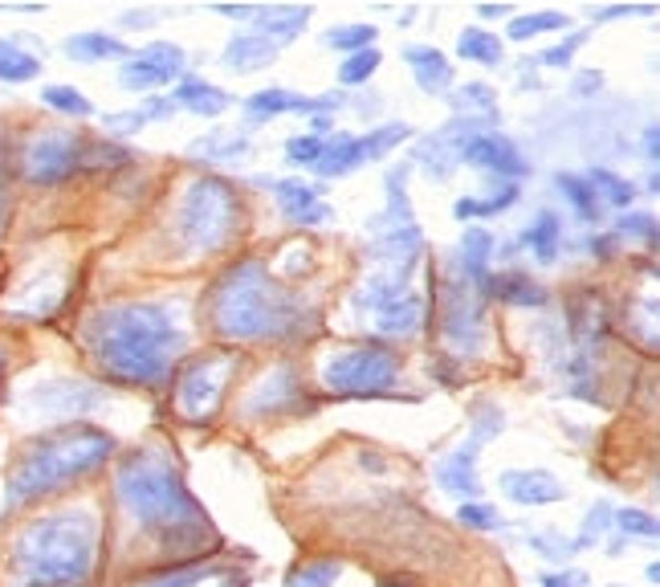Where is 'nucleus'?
<instances>
[{
	"mask_svg": "<svg viewBox=\"0 0 660 587\" xmlns=\"http://www.w3.org/2000/svg\"><path fill=\"white\" fill-rule=\"evenodd\" d=\"M114 494H119L126 518L143 535L155 538L160 550H167L172 559H209V550L216 547V530H212L209 514L187 494L184 477L167 453H131L114 474Z\"/></svg>",
	"mask_w": 660,
	"mask_h": 587,
	"instance_id": "nucleus-1",
	"label": "nucleus"
},
{
	"mask_svg": "<svg viewBox=\"0 0 660 587\" xmlns=\"http://www.w3.org/2000/svg\"><path fill=\"white\" fill-rule=\"evenodd\" d=\"M184 343V326L160 302H114L87 318L90 360L119 384H163Z\"/></svg>",
	"mask_w": 660,
	"mask_h": 587,
	"instance_id": "nucleus-2",
	"label": "nucleus"
},
{
	"mask_svg": "<svg viewBox=\"0 0 660 587\" xmlns=\"http://www.w3.org/2000/svg\"><path fill=\"white\" fill-rule=\"evenodd\" d=\"M318 311L282 286L262 257H245L212 290V326L233 343H282L311 335Z\"/></svg>",
	"mask_w": 660,
	"mask_h": 587,
	"instance_id": "nucleus-3",
	"label": "nucleus"
},
{
	"mask_svg": "<svg viewBox=\"0 0 660 587\" xmlns=\"http://www.w3.org/2000/svg\"><path fill=\"white\" fill-rule=\"evenodd\" d=\"M106 457H114V437L106 428L58 425L41 433L38 441H29L4 482V510H21L33 498H45L53 489L94 474Z\"/></svg>",
	"mask_w": 660,
	"mask_h": 587,
	"instance_id": "nucleus-4",
	"label": "nucleus"
},
{
	"mask_svg": "<svg viewBox=\"0 0 660 587\" xmlns=\"http://www.w3.org/2000/svg\"><path fill=\"white\" fill-rule=\"evenodd\" d=\"M99 559V526L87 510L29 523L13 543L17 587H78Z\"/></svg>",
	"mask_w": 660,
	"mask_h": 587,
	"instance_id": "nucleus-5",
	"label": "nucleus"
},
{
	"mask_svg": "<svg viewBox=\"0 0 660 587\" xmlns=\"http://www.w3.org/2000/svg\"><path fill=\"white\" fill-rule=\"evenodd\" d=\"M245 209H241V192L221 175H196L184 188L180 216H175V233L192 253H216L241 233Z\"/></svg>",
	"mask_w": 660,
	"mask_h": 587,
	"instance_id": "nucleus-6",
	"label": "nucleus"
},
{
	"mask_svg": "<svg viewBox=\"0 0 660 587\" xmlns=\"http://www.w3.org/2000/svg\"><path fill=\"white\" fill-rule=\"evenodd\" d=\"M367 237H372V262L379 265V274H392L408 286L412 270L424 257V233L408 204V163H399L387 175V204L384 213L367 221Z\"/></svg>",
	"mask_w": 660,
	"mask_h": 587,
	"instance_id": "nucleus-7",
	"label": "nucleus"
},
{
	"mask_svg": "<svg viewBox=\"0 0 660 587\" xmlns=\"http://www.w3.org/2000/svg\"><path fill=\"white\" fill-rule=\"evenodd\" d=\"M131 163L123 148L111 143H94V139L78 135V131H41L21 151V172L33 184H62L70 175L87 172V168H119Z\"/></svg>",
	"mask_w": 660,
	"mask_h": 587,
	"instance_id": "nucleus-8",
	"label": "nucleus"
},
{
	"mask_svg": "<svg viewBox=\"0 0 660 587\" xmlns=\"http://www.w3.org/2000/svg\"><path fill=\"white\" fill-rule=\"evenodd\" d=\"M396 379H399V355L387 347L338 351L323 367V384L335 396H384Z\"/></svg>",
	"mask_w": 660,
	"mask_h": 587,
	"instance_id": "nucleus-9",
	"label": "nucleus"
},
{
	"mask_svg": "<svg viewBox=\"0 0 660 587\" xmlns=\"http://www.w3.org/2000/svg\"><path fill=\"white\" fill-rule=\"evenodd\" d=\"M233 379V355H200L175 384V408L187 425H209Z\"/></svg>",
	"mask_w": 660,
	"mask_h": 587,
	"instance_id": "nucleus-10",
	"label": "nucleus"
},
{
	"mask_svg": "<svg viewBox=\"0 0 660 587\" xmlns=\"http://www.w3.org/2000/svg\"><path fill=\"white\" fill-rule=\"evenodd\" d=\"M440 331L457 355H477L486 347V302L457 270L440 290Z\"/></svg>",
	"mask_w": 660,
	"mask_h": 587,
	"instance_id": "nucleus-11",
	"label": "nucleus"
},
{
	"mask_svg": "<svg viewBox=\"0 0 660 587\" xmlns=\"http://www.w3.org/2000/svg\"><path fill=\"white\" fill-rule=\"evenodd\" d=\"M184 50L175 41H151L139 53L126 58V65L119 70V87L126 90H163L167 82L184 74Z\"/></svg>",
	"mask_w": 660,
	"mask_h": 587,
	"instance_id": "nucleus-12",
	"label": "nucleus"
},
{
	"mask_svg": "<svg viewBox=\"0 0 660 587\" xmlns=\"http://www.w3.org/2000/svg\"><path fill=\"white\" fill-rule=\"evenodd\" d=\"M290 413H311L306 387H302V375L294 367H274L245 396V416L257 421V416H290Z\"/></svg>",
	"mask_w": 660,
	"mask_h": 587,
	"instance_id": "nucleus-13",
	"label": "nucleus"
},
{
	"mask_svg": "<svg viewBox=\"0 0 660 587\" xmlns=\"http://www.w3.org/2000/svg\"><path fill=\"white\" fill-rule=\"evenodd\" d=\"M102 404V392L87 379H45V384L29 387L26 396V408L41 416H53V421H62V416H82L90 408H99Z\"/></svg>",
	"mask_w": 660,
	"mask_h": 587,
	"instance_id": "nucleus-14",
	"label": "nucleus"
},
{
	"mask_svg": "<svg viewBox=\"0 0 660 587\" xmlns=\"http://www.w3.org/2000/svg\"><path fill=\"white\" fill-rule=\"evenodd\" d=\"M461 163L481 168L489 175H506V180H518V175L530 172V163L518 151V143L510 135H501V131H481V135L469 139L461 151Z\"/></svg>",
	"mask_w": 660,
	"mask_h": 587,
	"instance_id": "nucleus-15",
	"label": "nucleus"
},
{
	"mask_svg": "<svg viewBox=\"0 0 660 587\" xmlns=\"http://www.w3.org/2000/svg\"><path fill=\"white\" fill-rule=\"evenodd\" d=\"M270 188H274L277 209H282V216H286L290 225L314 229L331 221V209L323 204V192L314 184H302V180H274Z\"/></svg>",
	"mask_w": 660,
	"mask_h": 587,
	"instance_id": "nucleus-16",
	"label": "nucleus"
},
{
	"mask_svg": "<svg viewBox=\"0 0 660 587\" xmlns=\"http://www.w3.org/2000/svg\"><path fill=\"white\" fill-rule=\"evenodd\" d=\"M498 486L518 506H550V502L567 498L562 482L555 474H547V469H506L498 477Z\"/></svg>",
	"mask_w": 660,
	"mask_h": 587,
	"instance_id": "nucleus-17",
	"label": "nucleus"
},
{
	"mask_svg": "<svg viewBox=\"0 0 660 587\" xmlns=\"http://www.w3.org/2000/svg\"><path fill=\"white\" fill-rule=\"evenodd\" d=\"M567 323H571V335L579 343V351H596V343L608 335L611 326V311L608 302L599 298V290H579L567 306Z\"/></svg>",
	"mask_w": 660,
	"mask_h": 587,
	"instance_id": "nucleus-18",
	"label": "nucleus"
},
{
	"mask_svg": "<svg viewBox=\"0 0 660 587\" xmlns=\"http://www.w3.org/2000/svg\"><path fill=\"white\" fill-rule=\"evenodd\" d=\"M477 453H481V449L465 441L461 449H453L449 457H440V465H436V486L445 489V494H453V498L474 502L477 494H481V477H477Z\"/></svg>",
	"mask_w": 660,
	"mask_h": 587,
	"instance_id": "nucleus-19",
	"label": "nucleus"
},
{
	"mask_svg": "<svg viewBox=\"0 0 660 587\" xmlns=\"http://www.w3.org/2000/svg\"><path fill=\"white\" fill-rule=\"evenodd\" d=\"M404 62L412 65V78L424 94H445L453 87V65L449 58L436 50V45H408L404 50Z\"/></svg>",
	"mask_w": 660,
	"mask_h": 587,
	"instance_id": "nucleus-20",
	"label": "nucleus"
},
{
	"mask_svg": "<svg viewBox=\"0 0 660 587\" xmlns=\"http://www.w3.org/2000/svg\"><path fill=\"white\" fill-rule=\"evenodd\" d=\"M486 298L510 302V306H547L550 294L522 270H506V274H489V282L481 286V302Z\"/></svg>",
	"mask_w": 660,
	"mask_h": 587,
	"instance_id": "nucleus-21",
	"label": "nucleus"
},
{
	"mask_svg": "<svg viewBox=\"0 0 660 587\" xmlns=\"http://www.w3.org/2000/svg\"><path fill=\"white\" fill-rule=\"evenodd\" d=\"M489 257H494V233L489 229H465L461 253H457V274L469 286L481 290L489 282Z\"/></svg>",
	"mask_w": 660,
	"mask_h": 587,
	"instance_id": "nucleus-22",
	"label": "nucleus"
},
{
	"mask_svg": "<svg viewBox=\"0 0 660 587\" xmlns=\"http://www.w3.org/2000/svg\"><path fill=\"white\" fill-rule=\"evenodd\" d=\"M420 314H424V302L416 290H404L396 302H387L384 311H375V331L387 338H408L420 331Z\"/></svg>",
	"mask_w": 660,
	"mask_h": 587,
	"instance_id": "nucleus-23",
	"label": "nucleus"
},
{
	"mask_svg": "<svg viewBox=\"0 0 660 587\" xmlns=\"http://www.w3.org/2000/svg\"><path fill=\"white\" fill-rule=\"evenodd\" d=\"M363 163H372L367 160V148H363V135H331L318 163H314V172L326 175V180H338V175L355 172Z\"/></svg>",
	"mask_w": 660,
	"mask_h": 587,
	"instance_id": "nucleus-24",
	"label": "nucleus"
},
{
	"mask_svg": "<svg viewBox=\"0 0 660 587\" xmlns=\"http://www.w3.org/2000/svg\"><path fill=\"white\" fill-rule=\"evenodd\" d=\"M172 102H175V111H192L200 114V119H216V114L229 111V94L221 87L204 82V78H184V82L175 87Z\"/></svg>",
	"mask_w": 660,
	"mask_h": 587,
	"instance_id": "nucleus-25",
	"label": "nucleus"
},
{
	"mask_svg": "<svg viewBox=\"0 0 660 587\" xmlns=\"http://www.w3.org/2000/svg\"><path fill=\"white\" fill-rule=\"evenodd\" d=\"M225 65L233 74H253V70H265V65L277 58V45L274 41H265L262 33H237V38L225 45Z\"/></svg>",
	"mask_w": 660,
	"mask_h": 587,
	"instance_id": "nucleus-26",
	"label": "nucleus"
},
{
	"mask_svg": "<svg viewBox=\"0 0 660 587\" xmlns=\"http://www.w3.org/2000/svg\"><path fill=\"white\" fill-rule=\"evenodd\" d=\"M250 135L245 131H209L204 139H196V143H187V155H196V160L204 163H237L250 155Z\"/></svg>",
	"mask_w": 660,
	"mask_h": 587,
	"instance_id": "nucleus-27",
	"label": "nucleus"
},
{
	"mask_svg": "<svg viewBox=\"0 0 660 587\" xmlns=\"http://www.w3.org/2000/svg\"><path fill=\"white\" fill-rule=\"evenodd\" d=\"M311 21V9H253V33H262L265 41H274L277 50L294 41Z\"/></svg>",
	"mask_w": 660,
	"mask_h": 587,
	"instance_id": "nucleus-28",
	"label": "nucleus"
},
{
	"mask_svg": "<svg viewBox=\"0 0 660 587\" xmlns=\"http://www.w3.org/2000/svg\"><path fill=\"white\" fill-rule=\"evenodd\" d=\"M518 245H526V250L535 253L538 262L555 265L559 262V245H562V221L555 209H542V213L530 221V229H526L522 237H518Z\"/></svg>",
	"mask_w": 660,
	"mask_h": 587,
	"instance_id": "nucleus-29",
	"label": "nucleus"
},
{
	"mask_svg": "<svg viewBox=\"0 0 660 587\" xmlns=\"http://www.w3.org/2000/svg\"><path fill=\"white\" fill-rule=\"evenodd\" d=\"M65 58H74V62H111V58H131L123 41L111 38V33H74V38L65 41Z\"/></svg>",
	"mask_w": 660,
	"mask_h": 587,
	"instance_id": "nucleus-30",
	"label": "nucleus"
},
{
	"mask_svg": "<svg viewBox=\"0 0 660 587\" xmlns=\"http://www.w3.org/2000/svg\"><path fill=\"white\" fill-rule=\"evenodd\" d=\"M555 188H559L562 196L571 201L575 216H579L583 225H596L599 216H603V201H599L596 188L587 184V180H583L579 172H559V175H555Z\"/></svg>",
	"mask_w": 660,
	"mask_h": 587,
	"instance_id": "nucleus-31",
	"label": "nucleus"
},
{
	"mask_svg": "<svg viewBox=\"0 0 660 587\" xmlns=\"http://www.w3.org/2000/svg\"><path fill=\"white\" fill-rule=\"evenodd\" d=\"M583 180L591 188H596V196L599 201H608V204H616V209H632V201H636V188L623 180V175H616L611 168H587L583 172Z\"/></svg>",
	"mask_w": 660,
	"mask_h": 587,
	"instance_id": "nucleus-32",
	"label": "nucleus"
},
{
	"mask_svg": "<svg viewBox=\"0 0 660 587\" xmlns=\"http://www.w3.org/2000/svg\"><path fill=\"white\" fill-rule=\"evenodd\" d=\"M498 94L486 87V82H465L449 94L453 111L457 114H469V119H486V114H498Z\"/></svg>",
	"mask_w": 660,
	"mask_h": 587,
	"instance_id": "nucleus-33",
	"label": "nucleus"
},
{
	"mask_svg": "<svg viewBox=\"0 0 660 587\" xmlns=\"http://www.w3.org/2000/svg\"><path fill=\"white\" fill-rule=\"evenodd\" d=\"M457 58L465 62H481V65H498L501 62V41L489 29H465L457 41Z\"/></svg>",
	"mask_w": 660,
	"mask_h": 587,
	"instance_id": "nucleus-34",
	"label": "nucleus"
},
{
	"mask_svg": "<svg viewBox=\"0 0 660 587\" xmlns=\"http://www.w3.org/2000/svg\"><path fill=\"white\" fill-rule=\"evenodd\" d=\"M571 26V17L567 13H555V9H542V13H522V17H510V33L514 41H530L538 33H555V29H567Z\"/></svg>",
	"mask_w": 660,
	"mask_h": 587,
	"instance_id": "nucleus-35",
	"label": "nucleus"
},
{
	"mask_svg": "<svg viewBox=\"0 0 660 587\" xmlns=\"http://www.w3.org/2000/svg\"><path fill=\"white\" fill-rule=\"evenodd\" d=\"M41 74V62L26 53L17 41H0V82H29Z\"/></svg>",
	"mask_w": 660,
	"mask_h": 587,
	"instance_id": "nucleus-36",
	"label": "nucleus"
},
{
	"mask_svg": "<svg viewBox=\"0 0 660 587\" xmlns=\"http://www.w3.org/2000/svg\"><path fill=\"white\" fill-rule=\"evenodd\" d=\"M294 107H298V94H294V90H257V94H250V102H245L250 119H262V123H270L277 114H290Z\"/></svg>",
	"mask_w": 660,
	"mask_h": 587,
	"instance_id": "nucleus-37",
	"label": "nucleus"
},
{
	"mask_svg": "<svg viewBox=\"0 0 660 587\" xmlns=\"http://www.w3.org/2000/svg\"><path fill=\"white\" fill-rule=\"evenodd\" d=\"M412 139V126L408 123H392V126H375L363 135V148H367V160H384L399 143H408Z\"/></svg>",
	"mask_w": 660,
	"mask_h": 587,
	"instance_id": "nucleus-38",
	"label": "nucleus"
},
{
	"mask_svg": "<svg viewBox=\"0 0 660 587\" xmlns=\"http://www.w3.org/2000/svg\"><path fill=\"white\" fill-rule=\"evenodd\" d=\"M375 38H379L375 26H338L326 33V45L343 53H359V50H375Z\"/></svg>",
	"mask_w": 660,
	"mask_h": 587,
	"instance_id": "nucleus-39",
	"label": "nucleus"
},
{
	"mask_svg": "<svg viewBox=\"0 0 660 587\" xmlns=\"http://www.w3.org/2000/svg\"><path fill=\"white\" fill-rule=\"evenodd\" d=\"M41 99H45V107H53V111H62V114H74V119L94 114V102H90L78 87H45L41 90Z\"/></svg>",
	"mask_w": 660,
	"mask_h": 587,
	"instance_id": "nucleus-40",
	"label": "nucleus"
},
{
	"mask_svg": "<svg viewBox=\"0 0 660 587\" xmlns=\"http://www.w3.org/2000/svg\"><path fill=\"white\" fill-rule=\"evenodd\" d=\"M379 50H359V53H347V62L338 65V82L343 87H363V82H372V74L379 70Z\"/></svg>",
	"mask_w": 660,
	"mask_h": 587,
	"instance_id": "nucleus-41",
	"label": "nucleus"
},
{
	"mask_svg": "<svg viewBox=\"0 0 660 587\" xmlns=\"http://www.w3.org/2000/svg\"><path fill=\"white\" fill-rule=\"evenodd\" d=\"M338 575H343V563L338 559H318L302 571H290V587H335Z\"/></svg>",
	"mask_w": 660,
	"mask_h": 587,
	"instance_id": "nucleus-42",
	"label": "nucleus"
},
{
	"mask_svg": "<svg viewBox=\"0 0 660 587\" xmlns=\"http://www.w3.org/2000/svg\"><path fill=\"white\" fill-rule=\"evenodd\" d=\"M501 428H506V421H501V408L498 404H481L474 413V433H469V445H477V449H486L489 441L501 437Z\"/></svg>",
	"mask_w": 660,
	"mask_h": 587,
	"instance_id": "nucleus-43",
	"label": "nucleus"
},
{
	"mask_svg": "<svg viewBox=\"0 0 660 587\" xmlns=\"http://www.w3.org/2000/svg\"><path fill=\"white\" fill-rule=\"evenodd\" d=\"M611 526H616L620 535H632V538H657V518L644 510H636V506L611 510Z\"/></svg>",
	"mask_w": 660,
	"mask_h": 587,
	"instance_id": "nucleus-44",
	"label": "nucleus"
},
{
	"mask_svg": "<svg viewBox=\"0 0 660 587\" xmlns=\"http://www.w3.org/2000/svg\"><path fill=\"white\" fill-rule=\"evenodd\" d=\"M530 547H535L542 559H555V563H567V559L579 555L575 538L559 535V530H538V535H530Z\"/></svg>",
	"mask_w": 660,
	"mask_h": 587,
	"instance_id": "nucleus-45",
	"label": "nucleus"
},
{
	"mask_svg": "<svg viewBox=\"0 0 660 587\" xmlns=\"http://www.w3.org/2000/svg\"><path fill=\"white\" fill-rule=\"evenodd\" d=\"M608 530H611V506H608V502H596V506L587 510L583 530H579V538H575V547H579V550L596 547V543L608 535Z\"/></svg>",
	"mask_w": 660,
	"mask_h": 587,
	"instance_id": "nucleus-46",
	"label": "nucleus"
},
{
	"mask_svg": "<svg viewBox=\"0 0 660 587\" xmlns=\"http://www.w3.org/2000/svg\"><path fill=\"white\" fill-rule=\"evenodd\" d=\"M518 201V184H501L494 192H486L481 201L474 196V221H489V216H501L506 209H514Z\"/></svg>",
	"mask_w": 660,
	"mask_h": 587,
	"instance_id": "nucleus-47",
	"label": "nucleus"
},
{
	"mask_svg": "<svg viewBox=\"0 0 660 587\" xmlns=\"http://www.w3.org/2000/svg\"><path fill=\"white\" fill-rule=\"evenodd\" d=\"M216 575V567L212 563H192V567H180V571H167V575H155V579H148V584L139 587H196L204 584V579H212Z\"/></svg>",
	"mask_w": 660,
	"mask_h": 587,
	"instance_id": "nucleus-48",
	"label": "nucleus"
},
{
	"mask_svg": "<svg viewBox=\"0 0 660 587\" xmlns=\"http://www.w3.org/2000/svg\"><path fill=\"white\" fill-rule=\"evenodd\" d=\"M616 237H636V241H644V245H657V216H648V213H628V216H620L616 221V229H611Z\"/></svg>",
	"mask_w": 660,
	"mask_h": 587,
	"instance_id": "nucleus-49",
	"label": "nucleus"
},
{
	"mask_svg": "<svg viewBox=\"0 0 660 587\" xmlns=\"http://www.w3.org/2000/svg\"><path fill=\"white\" fill-rule=\"evenodd\" d=\"M323 148H326V139L318 135H294L286 139V160L298 163V168H314L318 155H323Z\"/></svg>",
	"mask_w": 660,
	"mask_h": 587,
	"instance_id": "nucleus-50",
	"label": "nucleus"
},
{
	"mask_svg": "<svg viewBox=\"0 0 660 587\" xmlns=\"http://www.w3.org/2000/svg\"><path fill=\"white\" fill-rule=\"evenodd\" d=\"M457 523L474 526V530H498L501 526V514L486 502H465L461 510H457Z\"/></svg>",
	"mask_w": 660,
	"mask_h": 587,
	"instance_id": "nucleus-51",
	"label": "nucleus"
},
{
	"mask_svg": "<svg viewBox=\"0 0 660 587\" xmlns=\"http://www.w3.org/2000/svg\"><path fill=\"white\" fill-rule=\"evenodd\" d=\"M583 41H587V33H571L567 41H559V45H550V50L542 53V58H538L535 65H555V70H567V65L575 62V50H579Z\"/></svg>",
	"mask_w": 660,
	"mask_h": 587,
	"instance_id": "nucleus-52",
	"label": "nucleus"
},
{
	"mask_svg": "<svg viewBox=\"0 0 660 587\" xmlns=\"http://www.w3.org/2000/svg\"><path fill=\"white\" fill-rule=\"evenodd\" d=\"M620 17H657L652 4H611V9H591V21H620Z\"/></svg>",
	"mask_w": 660,
	"mask_h": 587,
	"instance_id": "nucleus-53",
	"label": "nucleus"
},
{
	"mask_svg": "<svg viewBox=\"0 0 660 587\" xmlns=\"http://www.w3.org/2000/svg\"><path fill=\"white\" fill-rule=\"evenodd\" d=\"M106 123V131H114V135H135V131H143V111H131V114H106L102 119Z\"/></svg>",
	"mask_w": 660,
	"mask_h": 587,
	"instance_id": "nucleus-54",
	"label": "nucleus"
},
{
	"mask_svg": "<svg viewBox=\"0 0 660 587\" xmlns=\"http://www.w3.org/2000/svg\"><path fill=\"white\" fill-rule=\"evenodd\" d=\"M9 216H13V192H9V175H0V241L9 233Z\"/></svg>",
	"mask_w": 660,
	"mask_h": 587,
	"instance_id": "nucleus-55",
	"label": "nucleus"
},
{
	"mask_svg": "<svg viewBox=\"0 0 660 587\" xmlns=\"http://www.w3.org/2000/svg\"><path fill=\"white\" fill-rule=\"evenodd\" d=\"M616 241H620L616 233H596V237H587V250L596 253L599 262H608V257H611V245H616Z\"/></svg>",
	"mask_w": 660,
	"mask_h": 587,
	"instance_id": "nucleus-56",
	"label": "nucleus"
},
{
	"mask_svg": "<svg viewBox=\"0 0 660 587\" xmlns=\"http://www.w3.org/2000/svg\"><path fill=\"white\" fill-rule=\"evenodd\" d=\"M160 17H163L160 9H143V13H123L119 21H123V26H131V29H148V26H155Z\"/></svg>",
	"mask_w": 660,
	"mask_h": 587,
	"instance_id": "nucleus-57",
	"label": "nucleus"
},
{
	"mask_svg": "<svg viewBox=\"0 0 660 587\" xmlns=\"http://www.w3.org/2000/svg\"><path fill=\"white\" fill-rule=\"evenodd\" d=\"M587 575L579 571H567V575H542V587H583Z\"/></svg>",
	"mask_w": 660,
	"mask_h": 587,
	"instance_id": "nucleus-58",
	"label": "nucleus"
},
{
	"mask_svg": "<svg viewBox=\"0 0 660 587\" xmlns=\"http://www.w3.org/2000/svg\"><path fill=\"white\" fill-rule=\"evenodd\" d=\"M175 114V102L172 99H155L143 107V119H172Z\"/></svg>",
	"mask_w": 660,
	"mask_h": 587,
	"instance_id": "nucleus-59",
	"label": "nucleus"
},
{
	"mask_svg": "<svg viewBox=\"0 0 660 587\" xmlns=\"http://www.w3.org/2000/svg\"><path fill=\"white\" fill-rule=\"evenodd\" d=\"M603 87V74H579L575 78V94H591V90Z\"/></svg>",
	"mask_w": 660,
	"mask_h": 587,
	"instance_id": "nucleus-60",
	"label": "nucleus"
},
{
	"mask_svg": "<svg viewBox=\"0 0 660 587\" xmlns=\"http://www.w3.org/2000/svg\"><path fill=\"white\" fill-rule=\"evenodd\" d=\"M212 13L221 17H233V21H253V9H241V4H216Z\"/></svg>",
	"mask_w": 660,
	"mask_h": 587,
	"instance_id": "nucleus-61",
	"label": "nucleus"
},
{
	"mask_svg": "<svg viewBox=\"0 0 660 587\" xmlns=\"http://www.w3.org/2000/svg\"><path fill=\"white\" fill-rule=\"evenodd\" d=\"M477 17H481V21H498V17H514V13L506 4H477Z\"/></svg>",
	"mask_w": 660,
	"mask_h": 587,
	"instance_id": "nucleus-62",
	"label": "nucleus"
},
{
	"mask_svg": "<svg viewBox=\"0 0 660 587\" xmlns=\"http://www.w3.org/2000/svg\"><path fill=\"white\" fill-rule=\"evenodd\" d=\"M640 148H644L648 160L657 163V126H644V143H640Z\"/></svg>",
	"mask_w": 660,
	"mask_h": 587,
	"instance_id": "nucleus-63",
	"label": "nucleus"
},
{
	"mask_svg": "<svg viewBox=\"0 0 660 587\" xmlns=\"http://www.w3.org/2000/svg\"><path fill=\"white\" fill-rule=\"evenodd\" d=\"M0 367H4V355H0Z\"/></svg>",
	"mask_w": 660,
	"mask_h": 587,
	"instance_id": "nucleus-64",
	"label": "nucleus"
}]
</instances>
